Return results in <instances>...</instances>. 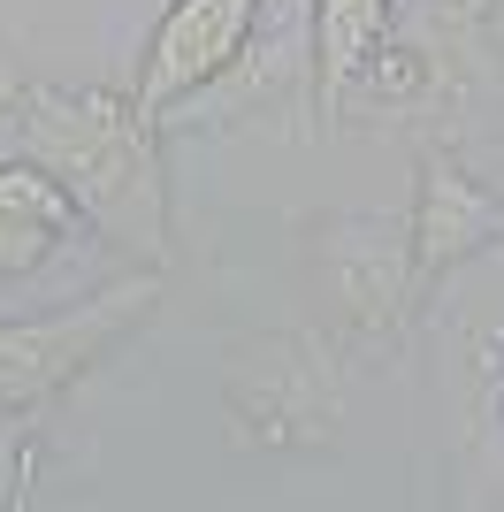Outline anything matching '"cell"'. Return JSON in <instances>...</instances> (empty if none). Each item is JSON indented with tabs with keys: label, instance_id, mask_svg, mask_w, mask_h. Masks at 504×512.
Wrapping results in <instances>:
<instances>
[{
	"label": "cell",
	"instance_id": "8",
	"mask_svg": "<svg viewBox=\"0 0 504 512\" xmlns=\"http://www.w3.org/2000/svg\"><path fill=\"white\" fill-rule=\"evenodd\" d=\"M390 39V0H314V115L336 123L344 92Z\"/></svg>",
	"mask_w": 504,
	"mask_h": 512
},
{
	"label": "cell",
	"instance_id": "4",
	"mask_svg": "<svg viewBox=\"0 0 504 512\" xmlns=\"http://www.w3.org/2000/svg\"><path fill=\"white\" fill-rule=\"evenodd\" d=\"M314 268L344 337H398L413 306V230L382 214H329L314 237Z\"/></svg>",
	"mask_w": 504,
	"mask_h": 512
},
{
	"label": "cell",
	"instance_id": "5",
	"mask_svg": "<svg viewBox=\"0 0 504 512\" xmlns=\"http://www.w3.org/2000/svg\"><path fill=\"white\" fill-rule=\"evenodd\" d=\"M252 23H260V0H176L161 16V31L146 39V62H138V115L161 123L168 107H184L191 92H207L222 69L245 54Z\"/></svg>",
	"mask_w": 504,
	"mask_h": 512
},
{
	"label": "cell",
	"instance_id": "7",
	"mask_svg": "<svg viewBox=\"0 0 504 512\" xmlns=\"http://www.w3.org/2000/svg\"><path fill=\"white\" fill-rule=\"evenodd\" d=\"M77 222L84 207L62 176H46L39 161H0V276H31L39 260H54Z\"/></svg>",
	"mask_w": 504,
	"mask_h": 512
},
{
	"label": "cell",
	"instance_id": "1",
	"mask_svg": "<svg viewBox=\"0 0 504 512\" xmlns=\"http://www.w3.org/2000/svg\"><path fill=\"white\" fill-rule=\"evenodd\" d=\"M16 153L62 176L84 222L115 245L161 268L168 253V184H161V138L138 115V100L115 92H69V85H16L8 100Z\"/></svg>",
	"mask_w": 504,
	"mask_h": 512
},
{
	"label": "cell",
	"instance_id": "2",
	"mask_svg": "<svg viewBox=\"0 0 504 512\" xmlns=\"http://www.w3.org/2000/svg\"><path fill=\"white\" fill-rule=\"evenodd\" d=\"M222 406H230L237 444L260 451L329 444L344 421V367H336L321 329H268V337H245L230 352Z\"/></svg>",
	"mask_w": 504,
	"mask_h": 512
},
{
	"label": "cell",
	"instance_id": "9",
	"mask_svg": "<svg viewBox=\"0 0 504 512\" xmlns=\"http://www.w3.org/2000/svg\"><path fill=\"white\" fill-rule=\"evenodd\" d=\"M8 100H16V85H0V123H8Z\"/></svg>",
	"mask_w": 504,
	"mask_h": 512
},
{
	"label": "cell",
	"instance_id": "3",
	"mask_svg": "<svg viewBox=\"0 0 504 512\" xmlns=\"http://www.w3.org/2000/svg\"><path fill=\"white\" fill-rule=\"evenodd\" d=\"M153 306H161V276L138 268V276L77 299L69 314L0 329V421H23V413H39L46 398H62L69 383H84L130 329H146Z\"/></svg>",
	"mask_w": 504,
	"mask_h": 512
},
{
	"label": "cell",
	"instance_id": "6",
	"mask_svg": "<svg viewBox=\"0 0 504 512\" xmlns=\"http://www.w3.org/2000/svg\"><path fill=\"white\" fill-rule=\"evenodd\" d=\"M413 291L443 283L459 260L504 245V199H489L451 153H420V199H413Z\"/></svg>",
	"mask_w": 504,
	"mask_h": 512
}]
</instances>
